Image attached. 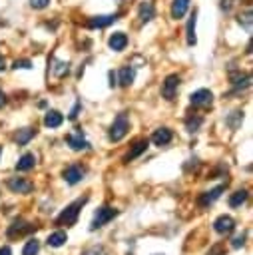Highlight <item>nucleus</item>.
Wrapping results in <instances>:
<instances>
[{
	"label": "nucleus",
	"mask_w": 253,
	"mask_h": 255,
	"mask_svg": "<svg viewBox=\"0 0 253 255\" xmlns=\"http://www.w3.org/2000/svg\"><path fill=\"white\" fill-rule=\"evenodd\" d=\"M52 70H54V74H56L58 78H64V76L70 72V64H68V62H56V66H54Z\"/></svg>",
	"instance_id": "nucleus-28"
},
{
	"label": "nucleus",
	"mask_w": 253,
	"mask_h": 255,
	"mask_svg": "<svg viewBox=\"0 0 253 255\" xmlns=\"http://www.w3.org/2000/svg\"><path fill=\"white\" fill-rule=\"evenodd\" d=\"M50 6V0H30V8L34 10H44Z\"/></svg>",
	"instance_id": "nucleus-33"
},
{
	"label": "nucleus",
	"mask_w": 253,
	"mask_h": 255,
	"mask_svg": "<svg viewBox=\"0 0 253 255\" xmlns=\"http://www.w3.org/2000/svg\"><path fill=\"white\" fill-rule=\"evenodd\" d=\"M116 78H118V84H120L122 88H129V86L133 84V78H135V70H133L131 66H122V68L118 70Z\"/></svg>",
	"instance_id": "nucleus-15"
},
{
	"label": "nucleus",
	"mask_w": 253,
	"mask_h": 255,
	"mask_svg": "<svg viewBox=\"0 0 253 255\" xmlns=\"http://www.w3.org/2000/svg\"><path fill=\"white\" fill-rule=\"evenodd\" d=\"M12 68H14V70H30V68H32V62H30V60H16V62L12 64Z\"/></svg>",
	"instance_id": "nucleus-31"
},
{
	"label": "nucleus",
	"mask_w": 253,
	"mask_h": 255,
	"mask_svg": "<svg viewBox=\"0 0 253 255\" xmlns=\"http://www.w3.org/2000/svg\"><path fill=\"white\" fill-rule=\"evenodd\" d=\"M237 22H239V24H243V26L249 30V28H251V22H253V14H251V10H245L243 14H239Z\"/></svg>",
	"instance_id": "nucleus-29"
},
{
	"label": "nucleus",
	"mask_w": 253,
	"mask_h": 255,
	"mask_svg": "<svg viewBox=\"0 0 253 255\" xmlns=\"http://www.w3.org/2000/svg\"><path fill=\"white\" fill-rule=\"evenodd\" d=\"M171 139H173V133H171V129H169V128H157V129L151 133V143H153V145H157V147L167 145Z\"/></svg>",
	"instance_id": "nucleus-16"
},
{
	"label": "nucleus",
	"mask_w": 253,
	"mask_h": 255,
	"mask_svg": "<svg viewBox=\"0 0 253 255\" xmlns=\"http://www.w3.org/2000/svg\"><path fill=\"white\" fill-rule=\"evenodd\" d=\"M6 185L12 193H30L34 189V183L28 181L26 177H8Z\"/></svg>",
	"instance_id": "nucleus-7"
},
{
	"label": "nucleus",
	"mask_w": 253,
	"mask_h": 255,
	"mask_svg": "<svg viewBox=\"0 0 253 255\" xmlns=\"http://www.w3.org/2000/svg\"><path fill=\"white\" fill-rule=\"evenodd\" d=\"M147 145H149V139H147V137H143V139H137V141L131 145V149H129V151H127V153L122 157V161H124V163H129V161H133L135 157H139V155H141V153L147 149Z\"/></svg>",
	"instance_id": "nucleus-10"
},
{
	"label": "nucleus",
	"mask_w": 253,
	"mask_h": 255,
	"mask_svg": "<svg viewBox=\"0 0 253 255\" xmlns=\"http://www.w3.org/2000/svg\"><path fill=\"white\" fill-rule=\"evenodd\" d=\"M4 104H6V94H4L2 90H0V108H2Z\"/></svg>",
	"instance_id": "nucleus-40"
},
{
	"label": "nucleus",
	"mask_w": 253,
	"mask_h": 255,
	"mask_svg": "<svg viewBox=\"0 0 253 255\" xmlns=\"http://www.w3.org/2000/svg\"><path fill=\"white\" fill-rule=\"evenodd\" d=\"M223 191H225V185H217V187H213V189H209V191H203V193L199 195L197 203H199L201 207H207V205H211L215 199H219Z\"/></svg>",
	"instance_id": "nucleus-14"
},
{
	"label": "nucleus",
	"mask_w": 253,
	"mask_h": 255,
	"mask_svg": "<svg viewBox=\"0 0 253 255\" xmlns=\"http://www.w3.org/2000/svg\"><path fill=\"white\" fill-rule=\"evenodd\" d=\"M82 255H108V251H106V247H102V245H92V247L86 249Z\"/></svg>",
	"instance_id": "nucleus-30"
},
{
	"label": "nucleus",
	"mask_w": 253,
	"mask_h": 255,
	"mask_svg": "<svg viewBox=\"0 0 253 255\" xmlns=\"http://www.w3.org/2000/svg\"><path fill=\"white\" fill-rule=\"evenodd\" d=\"M64 124V116L58 110H48L44 116V126L46 128H60Z\"/></svg>",
	"instance_id": "nucleus-20"
},
{
	"label": "nucleus",
	"mask_w": 253,
	"mask_h": 255,
	"mask_svg": "<svg viewBox=\"0 0 253 255\" xmlns=\"http://www.w3.org/2000/svg\"><path fill=\"white\" fill-rule=\"evenodd\" d=\"M6 70V60H4V56L0 54V72H4Z\"/></svg>",
	"instance_id": "nucleus-39"
},
{
	"label": "nucleus",
	"mask_w": 253,
	"mask_h": 255,
	"mask_svg": "<svg viewBox=\"0 0 253 255\" xmlns=\"http://www.w3.org/2000/svg\"><path fill=\"white\" fill-rule=\"evenodd\" d=\"M201 124H203V118H201V116H189V118L185 120V129H187L189 133H195V131L201 128Z\"/></svg>",
	"instance_id": "nucleus-25"
},
{
	"label": "nucleus",
	"mask_w": 253,
	"mask_h": 255,
	"mask_svg": "<svg viewBox=\"0 0 253 255\" xmlns=\"http://www.w3.org/2000/svg\"><path fill=\"white\" fill-rule=\"evenodd\" d=\"M0 155H2V145H0Z\"/></svg>",
	"instance_id": "nucleus-41"
},
{
	"label": "nucleus",
	"mask_w": 253,
	"mask_h": 255,
	"mask_svg": "<svg viewBox=\"0 0 253 255\" xmlns=\"http://www.w3.org/2000/svg\"><path fill=\"white\" fill-rule=\"evenodd\" d=\"M34 135H36V128H22V129H18V131H16L14 139H16V143H18V145H26Z\"/></svg>",
	"instance_id": "nucleus-22"
},
{
	"label": "nucleus",
	"mask_w": 253,
	"mask_h": 255,
	"mask_svg": "<svg viewBox=\"0 0 253 255\" xmlns=\"http://www.w3.org/2000/svg\"><path fill=\"white\" fill-rule=\"evenodd\" d=\"M189 4H191V0H173V2H171V10H169L171 18H173V20H181V18L187 14Z\"/></svg>",
	"instance_id": "nucleus-19"
},
{
	"label": "nucleus",
	"mask_w": 253,
	"mask_h": 255,
	"mask_svg": "<svg viewBox=\"0 0 253 255\" xmlns=\"http://www.w3.org/2000/svg\"><path fill=\"white\" fill-rule=\"evenodd\" d=\"M137 18H139L141 24H147V22H151L155 18V8H153V4L149 0L139 2V6H137Z\"/></svg>",
	"instance_id": "nucleus-13"
},
{
	"label": "nucleus",
	"mask_w": 253,
	"mask_h": 255,
	"mask_svg": "<svg viewBox=\"0 0 253 255\" xmlns=\"http://www.w3.org/2000/svg\"><path fill=\"white\" fill-rule=\"evenodd\" d=\"M127 42L129 40H127V34L126 32H114L108 38V48L114 50V52H122V50H126Z\"/></svg>",
	"instance_id": "nucleus-11"
},
{
	"label": "nucleus",
	"mask_w": 253,
	"mask_h": 255,
	"mask_svg": "<svg viewBox=\"0 0 253 255\" xmlns=\"http://www.w3.org/2000/svg\"><path fill=\"white\" fill-rule=\"evenodd\" d=\"M247 189H237L235 193H231L229 195V205L231 207H239V205H243L245 201H247Z\"/></svg>",
	"instance_id": "nucleus-24"
},
{
	"label": "nucleus",
	"mask_w": 253,
	"mask_h": 255,
	"mask_svg": "<svg viewBox=\"0 0 253 255\" xmlns=\"http://www.w3.org/2000/svg\"><path fill=\"white\" fill-rule=\"evenodd\" d=\"M245 245V233H239V235H235L233 239H231V247L233 249H239V247H243Z\"/></svg>",
	"instance_id": "nucleus-32"
},
{
	"label": "nucleus",
	"mask_w": 253,
	"mask_h": 255,
	"mask_svg": "<svg viewBox=\"0 0 253 255\" xmlns=\"http://www.w3.org/2000/svg\"><path fill=\"white\" fill-rule=\"evenodd\" d=\"M30 231H36V225L28 223V221H24V219H16V221L6 229V235L14 239V237H20V235L30 233Z\"/></svg>",
	"instance_id": "nucleus-8"
},
{
	"label": "nucleus",
	"mask_w": 253,
	"mask_h": 255,
	"mask_svg": "<svg viewBox=\"0 0 253 255\" xmlns=\"http://www.w3.org/2000/svg\"><path fill=\"white\" fill-rule=\"evenodd\" d=\"M179 84H181V78H179L177 74H169V76L163 80V84H161V96H163L167 102L175 100L177 90H179Z\"/></svg>",
	"instance_id": "nucleus-4"
},
{
	"label": "nucleus",
	"mask_w": 253,
	"mask_h": 255,
	"mask_svg": "<svg viewBox=\"0 0 253 255\" xmlns=\"http://www.w3.org/2000/svg\"><path fill=\"white\" fill-rule=\"evenodd\" d=\"M66 241H68L66 231H54V233H50V235H48V239H46L48 247H62Z\"/></svg>",
	"instance_id": "nucleus-23"
},
{
	"label": "nucleus",
	"mask_w": 253,
	"mask_h": 255,
	"mask_svg": "<svg viewBox=\"0 0 253 255\" xmlns=\"http://www.w3.org/2000/svg\"><path fill=\"white\" fill-rule=\"evenodd\" d=\"M116 215H118V209H114V207H110V205L98 207V211H96V213H94V217H92L90 229H92V231H96V229L104 227V225H106L108 221H112Z\"/></svg>",
	"instance_id": "nucleus-3"
},
{
	"label": "nucleus",
	"mask_w": 253,
	"mask_h": 255,
	"mask_svg": "<svg viewBox=\"0 0 253 255\" xmlns=\"http://www.w3.org/2000/svg\"><path fill=\"white\" fill-rule=\"evenodd\" d=\"M34 165H36V155L34 153H24L16 161V169L18 171H30V169H34Z\"/></svg>",
	"instance_id": "nucleus-21"
},
{
	"label": "nucleus",
	"mask_w": 253,
	"mask_h": 255,
	"mask_svg": "<svg viewBox=\"0 0 253 255\" xmlns=\"http://www.w3.org/2000/svg\"><path fill=\"white\" fill-rule=\"evenodd\" d=\"M108 78H110V88L118 86V78H116V72H110V74H108Z\"/></svg>",
	"instance_id": "nucleus-36"
},
{
	"label": "nucleus",
	"mask_w": 253,
	"mask_h": 255,
	"mask_svg": "<svg viewBox=\"0 0 253 255\" xmlns=\"http://www.w3.org/2000/svg\"><path fill=\"white\" fill-rule=\"evenodd\" d=\"M207 255H223V247H221V245H215L213 249H209Z\"/></svg>",
	"instance_id": "nucleus-35"
},
{
	"label": "nucleus",
	"mask_w": 253,
	"mask_h": 255,
	"mask_svg": "<svg viewBox=\"0 0 253 255\" xmlns=\"http://www.w3.org/2000/svg\"><path fill=\"white\" fill-rule=\"evenodd\" d=\"M80 108H82V104H80V102H76V104H74V108H72V112L68 114V118H70V120H76V118H78V114H80Z\"/></svg>",
	"instance_id": "nucleus-34"
},
{
	"label": "nucleus",
	"mask_w": 253,
	"mask_h": 255,
	"mask_svg": "<svg viewBox=\"0 0 253 255\" xmlns=\"http://www.w3.org/2000/svg\"><path fill=\"white\" fill-rule=\"evenodd\" d=\"M88 201V197H80V199H76L74 203H70L60 215H58V219H56V223L58 225H66V227H70V225H74L76 221H78V215H80V209L84 207V203Z\"/></svg>",
	"instance_id": "nucleus-2"
},
{
	"label": "nucleus",
	"mask_w": 253,
	"mask_h": 255,
	"mask_svg": "<svg viewBox=\"0 0 253 255\" xmlns=\"http://www.w3.org/2000/svg\"><path fill=\"white\" fill-rule=\"evenodd\" d=\"M84 167L82 165H68L64 171H62V177L66 179V183H70V185H76V183H80L82 179H84Z\"/></svg>",
	"instance_id": "nucleus-9"
},
{
	"label": "nucleus",
	"mask_w": 253,
	"mask_h": 255,
	"mask_svg": "<svg viewBox=\"0 0 253 255\" xmlns=\"http://www.w3.org/2000/svg\"><path fill=\"white\" fill-rule=\"evenodd\" d=\"M225 122H227V126H229L231 129H237V128L241 126V122H243V112H241V110L231 112V116H229Z\"/></svg>",
	"instance_id": "nucleus-26"
},
{
	"label": "nucleus",
	"mask_w": 253,
	"mask_h": 255,
	"mask_svg": "<svg viewBox=\"0 0 253 255\" xmlns=\"http://www.w3.org/2000/svg\"><path fill=\"white\" fill-rule=\"evenodd\" d=\"M66 143L74 149V151H82V149H90V143L84 139V133L82 131H76V133H68L66 135Z\"/></svg>",
	"instance_id": "nucleus-17"
},
{
	"label": "nucleus",
	"mask_w": 253,
	"mask_h": 255,
	"mask_svg": "<svg viewBox=\"0 0 253 255\" xmlns=\"http://www.w3.org/2000/svg\"><path fill=\"white\" fill-rule=\"evenodd\" d=\"M189 102H191L193 108H207V106H211V102H213V94H211V90H207V88H199V90H195V92L189 96Z\"/></svg>",
	"instance_id": "nucleus-6"
},
{
	"label": "nucleus",
	"mask_w": 253,
	"mask_h": 255,
	"mask_svg": "<svg viewBox=\"0 0 253 255\" xmlns=\"http://www.w3.org/2000/svg\"><path fill=\"white\" fill-rule=\"evenodd\" d=\"M229 2H231V0H221V4H219V6H221V10H229V8H231V4H229Z\"/></svg>",
	"instance_id": "nucleus-38"
},
{
	"label": "nucleus",
	"mask_w": 253,
	"mask_h": 255,
	"mask_svg": "<svg viewBox=\"0 0 253 255\" xmlns=\"http://www.w3.org/2000/svg\"><path fill=\"white\" fill-rule=\"evenodd\" d=\"M40 251V241L38 239H28L24 249H22V255H38Z\"/></svg>",
	"instance_id": "nucleus-27"
},
{
	"label": "nucleus",
	"mask_w": 253,
	"mask_h": 255,
	"mask_svg": "<svg viewBox=\"0 0 253 255\" xmlns=\"http://www.w3.org/2000/svg\"><path fill=\"white\" fill-rule=\"evenodd\" d=\"M127 129H129V116H127V112H120V114L114 118L112 126H110V131H108L110 141H120V139H124L126 133H127Z\"/></svg>",
	"instance_id": "nucleus-1"
},
{
	"label": "nucleus",
	"mask_w": 253,
	"mask_h": 255,
	"mask_svg": "<svg viewBox=\"0 0 253 255\" xmlns=\"http://www.w3.org/2000/svg\"><path fill=\"white\" fill-rule=\"evenodd\" d=\"M0 255H12V249H10L8 245H4V247H0Z\"/></svg>",
	"instance_id": "nucleus-37"
},
{
	"label": "nucleus",
	"mask_w": 253,
	"mask_h": 255,
	"mask_svg": "<svg viewBox=\"0 0 253 255\" xmlns=\"http://www.w3.org/2000/svg\"><path fill=\"white\" fill-rule=\"evenodd\" d=\"M195 26H197V10L193 8V12L189 14V20H187V26H185V40H187L189 46H195V44H197Z\"/></svg>",
	"instance_id": "nucleus-18"
},
{
	"label": "nucleus",
	"mask_w": 253,
	"mask_h": 255,
	"mask_svg": "<svg viewBox=\"0 0 253 255\" xmlns=\"http://www.w3.org/2000/svg\"><path fill=\"white\" fill-rule=\"evenodd\" d=\"M120 12H114V14H100V16H92V18H88V22H86V26L90 28V30H100V28H108L110 24H114L116 20H120Z\"/></svg>",
	"instance_id": "nucleus-5"
},
{
	"label": "nucleus",
	"mask_w": 253,
	"mask_h": 255,
	"mask_svg": "<svg viewBox=\"0 0 253 255\" xmlns=\"http://www.w3.org/2000/svg\"><path fill=\"white\" fill-rule=\"evenodd\" d=\"M213 229H215L219 235H227V233H231V231L235 229V221H233V217H229V215H219V217L213 221Z\"/></svg>",
	"instance_id": "nucleus-12"
}]
</instances>
